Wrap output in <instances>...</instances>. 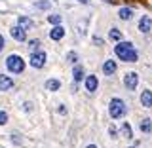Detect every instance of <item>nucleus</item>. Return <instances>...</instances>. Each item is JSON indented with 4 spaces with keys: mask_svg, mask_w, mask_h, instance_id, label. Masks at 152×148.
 <instances>
[{
    "mask_svg": "<svg viewBox=\"0 0 152 148\" xmlns=\"http://www.w3.org/2000/svg\"><path fill=\"white\" fill-rule=\"evenodd\" d=\"M116 55L120 57L122 61H129V63H135L137 61V51L133 50V44H129V42H120V44L116 46Z\"/></svg>",
    "mask_w": 152,
    "mask_h": 148,
    "instance_id": "nucleus-1",
    "label": "nucleus"
},
{
    "mask_svg": "<svg viewBox=\"0 0 152 148\" xmlns=\"http://www.w3.org/2000/svg\"><path fill=\"white\" fill-rule=\"evenodd\" d=\"M6 66H8L10 72L19 74V72H23V69H25V61H23L19 55H10L6 59Z\"/></svg>",
    "mask_w": 152,
    "mask_h": 148,
    "instance_id": "nucleus-2",
    "label": "nucleus"
},
{
    "mask_svg": "<svg viewBox=\"0 0 152 148\" xmlns=\"http://www.w3.org/2000/svg\"><path fill=\"white\" fill-rule=\"evenodd\" d=\"M108 112H110V116L116 120V118H122L124 114H126V104H124L122 99H112L110 101V106H108Z\"/></svg>",
    "mask_w": 152,
    "mask_h": 148,
    "instance_id": "nucleus-3",
    "label": "nucleus"
},
{
    "mask_svg": "<svg viewBox=\"0 0 152 148\" xmlns=\"http://www.w3.org/2000/svg\"><path fill=\"white\" fill-rule=\"evenodd\" d=\"M44 65H46V53H44V51L32 53V57H31V66H34V69H42Z\"/></svg>",
    "mask_w": 152,
    "mask_h": 148,
    "instance_id": "nucleus-4",
    "label": "nucleus"
},
{
    "mask_svg": "<svg viewBox=\"0 0 152 148\" xmlns=\"http://www.w3.org/2000/svg\"><path fill=\"white\" fill-rule=\"evenodd\" d=\"M137 82H139V76H137V72H127L126 78H124V84H126L127 89H135L137 87Z\"/></svg>",
    "mask_w": 152,
    "mask_h": 148,
    "instance_id": "nucleus-5",
    "label": "nucleus"
},
{
    "mask_svg": "<svg viewBox=\"0 0 152 148\" xmlns=\"http://www.w3.org/2000/svg\"><path fill=\"white\" fill-rule=\"evenodd\" d=\"M10 34H12L13 38H15L17 42H23L27 38V32H25V28H21V27H12L10 28Z\"/></svg>",
    "mask_w": 152,
    "mask_h": 148,
    "instance_id": "nucleus-6",
    "label": "nucleus"
},
{
    "mask_svg": "<svg viewBox=\"0 0 152 148\" xmlns=\"http://www.w3.org/2000/svg\"><path fill=\"white\" fill-rule=\"evenodd\" d=\"M152 28V19L148 17V15H142L141 19H139V31L141 32H148Z\"/></svg>",
    "mask_w": 152,
    "mask_h": 148,
    "instance_id": "nucleus-7",
    "label": "nucleus"
},
{
    "mask_svg": "<svg viewBox=\"0 0 152 148\" xmlns=\"http://www.w3.org/2000/svg\"><path fill=\"white\" fill-rule=\"evenodd\" d=\"M141 104L146 108H152V91L150 89H145V91L141 93Z\"/></svg>",
    "mask_w": 152,
    "mask_h": 148,
    "instance_id": "nucleus-8",
    "label": "nucleus"
},
{
    "mask_svg": "<svg viewBox=\"0 0 152 148\" xmlns=\"http://www.w3.org/2000/svg\"><path fill=\"white\" fill-rule=\"evenodd\" d=\"M63 36H65V28L61 27V25H55L50 31V38H51V40H61Z\"/></svg>",
    "mask_w": 152,
    "mask_h": 148,
    "instance_id": "nucleus-9",
    "label": "nucleus"
},
{
    "mask_svg": "<svg viewBox=\"0 0 152 148\" xmlns=\"http://www.w3.org/2000/svg\"><path fill=\"white\" fill-rule=\"evenodd\" d=\"M97 85H99V82H97V78H95V76H88V78H86V89H88V91H97Z\"/></svg>",
    "mask_w": 152,
    "mask_h": 148,
    "instance_id": "nucleus-10",
    "label": "nucleus"
},
{
    "mask_svg": "<svg viewBox=\"0 0 152 148\" xmlns=\"http://www.w3.org/2000/svg\"><path fill=\"white\" fill-rule=\"evenodd\" d=\"M17 23H19V27L25 28V31H28V28L34 27V21H32V19H28V17H25V15L19 17V19H17Z\"/></svg>",
    "mask_w": 152,
    "mask_h": 148,
    "instance_id": "nucleus-11",
    "label": "nucleus"
},
{
    "mask_svg": "<svg viewBox=\"0 0 152 148\" xmlns=\"http://www.w3.org/2000/svg\"><path fill=\"white\" fill-rule=\"evenodd\" d=\"M13 85L12 78H8V76H0V91H6V89H10Z\"/></svg>",
    "mask_w": 152,
    "mask_h": 148,
    "instance_id": "nucleus-12",
    "label": "nucleus"
},
{
    "mask_svg": "<svg viewBox=\"0 0 152 148\" xmlns=\"http://www.w3.org/2000/svg\"><path fill=\"white\" fill-rule=\"evenodd\" d=\"M103 70H104V74H108V76L114 74V70H116V63H114L112 59H108L107 63L103 65Z\"/></svg>",
    "mask_w": 152,
    "mask_h": 148,
    "instance_id": "nucleus-13",
    "label": "nucleus"
},
{
    "mask_svg": "<svg viewBox=\"0 0 152 148\" xmlns=\"http://www.w3.org/2000/svg\"><path fill=\"white\" fill-rule=\"evenodd\" d=\"M118 15H120V19L127 21V19H131V17H133V12H131V8H120Z\"/></svg>",
    "mask_w": 152,
    "mask_h": 148,
    "instance_id": "nucleus-14",
    "label": "nucleus"
},
{
    "mask_svg": "<svg viewBox=\"0 0 152 148\" xmlns=\"http://www.w3.org/2000/svg\"><path fill=\"white\" fill-rule=\"evenodd\" d=\"M59 87H61L59 80H48L46 82V89H50V91H57Z\"/></svg>",
    "mask_w": 152,
    "mask_h": 148,
    "instance_id": "nucleus-15",
    "label": "nucleus"
},
{
    "mask_svg": "<svg viewBox=\"0 0 152 148\" xmlns=\"http://www.w3.org/2000/svg\"><path fill=\"white\" fill-rule=\"evenodd\" d=\"M108 38H110V40H114V42H120V40H122V32L118 31V28H110Z\"/></svg>",
    "mask_w": 152,
    "mask_h": 148,
    "instance_id": "nucleus-16",
    "label": "nucleus"
},
{
    "mask_svg": "<svg viewBox=\"0 0 152 148\" xmlns=\"http://www.w3.org/2000/svg\"><path fill=\"white\" fill-rule=\"evenodd\" d=\"M72 76H74L76 82H80V80H82V76H84V69H82L80 65H76V66H74V70H72Z\"/></svg>",
    "mask_w": 152,
    "mask_h": 148,
    "instance_id": "nucleus-17",
    "label": "nucleus"
},
{
    "mask_svg": "<svg viewBox=\"0 0 152 148\" xmlns=\"http://www.w3.org/2000/svg\"><path fill=\"white\" fill-rule=\"evenodd\" d=\"M139 127H141V131H142V133H148V131H150V127H152V123H150L148 118H145V120L141 122V125H139Z\"/></svg>",
    "mask_w": 152,
    "mask_h": 148,
    "instance_id": "nucleus-18",
    "label": "nucleus"
},
{
    "mask_svg": "<svg viewBox=\"0 0 152 148\" xmlns=\"http://www.w3.org/2000/svg\"><path fill=\"white\" fill-rule=\"evenodd\" d=\"M122 133L127 137V139H131V137H133V133H131V125H129V123H124V125H122Z\"/></svg>",
    "mask_w": 152,
    "mask_h": 148,
    "instance_id": "nucleus-19",
    "label": "nucleus"
},
{
    "mask_svg": "<svg viewBox=\"0 0 152 148\" xmlns=\"http://www.w3.org/2000/svg\"><path fill=\"white\" fill-rule=\"evenodd\" d=\"M48 21L53 23V25H59V23H61V15H50V17H48Z\"/></svg>",
    "mask_w": 152,
    "mask_h": 148,
    "instance_id": "nucleus-20",
    "label": "nucleus"
},
{
    "mask_svg": "<svg viewBox=\"0 0 152 148\" xmlns=\"http://www.w3.org/2000/svg\"><path fill=\"white\" fill-rule=\"evenodd\" d=\"M6 122H8V114L4 112V110H0V125H4Z\"/></svg>",
    "mask_w": 152,
    "mask_h": 148,
    "instance_id": "nucleus-21",
    "label": "nucleus"
},
{
    "mask_svg": "<svg viewBox=\"0 0 152 148\" xmlns=\"http://www.w3.org/2000/svg\"><path fill=\"white\" fill-rule=\"evenodd\" d=\"M38 46H40V42H38V40H31V46H28V47H31V51L34 53V50H38Z\"/></svg>",
    "mask_w": 152,
    "mask_h": 148,
    "instance_id": "nucleus-22",
    "label": "nucleus"
},
{
    "mask_svg": "<svg viewBox=\"0 0 152 148\" xmlns=\"http://www.w3.org/2000/svg\"><path fill=\"white\" fill-rule=\"evenodd\" d=\"M36 8L46 9V8H50V2H48V0H42V2H38V4H36Z\"/></svg>",
    "mask_w": 152,
    "mask_h": 148,
    "instance_id": "nucleus-23",
    "label": "nucleus"
},
{
    "mask_svg": "<svg viewBox=\"0 0 152 148\" xmlns=\"http://www.w3.org/2000/svg\"><path fill=\"white\" fill-rule=\"evenodd\" d=\"M66 59H69L70 63H76V53H74V51H70V53L66 55Z\"/></svg>",
    "mask_w": 152,
    "mask_h": 148,
    "instance_id": "nucleus-24",
    "label": "nucleus"
},
{
    "mask_svg": "<svg viewBox=\"0 0 152 148\" xmlns=\"http://www.w3.org/2000/svg\"><path fill=\"white\" fill-rule=\"evenodd\" d=\"M108 131H110V135H112V137H116V127H110Z\"/></svg>",
    "mask_w": 152,
    "mask_h": 148,
    "instance_id": "nucleus-25",
    "label": "nucleus"
},
{
    "mask_svg": "<svg viewBox=\"0 0 152 148\" xmlns=\"http://www.w3.org/2000/svg\"><path fill=\"white\" fill-rule=\"evenodd\" d=\"M2 47H4V38H2V34H0V51H2Z\"/></svg>",
    "mask_w": 152,
    "mask_h": 148,
    "instance_id": "nucleus-26",
    "label": "nucleus"
},
{
    "mask_svg": "<svg viewBox=\"0 0 152 148\" xmlns=\"http://www.w3.org/2000/svg\"><path fill=\"white\" fill-rule=\"evenodd\" d=\"M86 148H97V146H95V144H89V146H86Z\"/></svg>",
    "mask_w": 152,
    "mask_h": 148,
    "instance_id": "nucleus-27",
    "label": "nucleus"
},
{
    "mask_svg": "<svg viewBox=\"0 0 152 148\" xmlns=\"http://www.w3.org/2000/svg\"><path fill=\"white\" fill-rule=\"evenodd\" d=\"M80 2H89V0H80Z\"/></svg>",
    "mask_w": 152,
    "mask_h": 148,
    "instance_id": "nucleus-28",
    "label": "nucleus"
},
{
    "mask_svg": "<svg viewBox=\"0 0 152 148\" xmlns=\"http://www.w3.org/2000/svg\"><path fill=\"white\" fill-rule=\"evenodd\" d=\"M131 148H135V146H131Z\"/></svg>",
    "mask_w": 152,
    "mask_h": 148,
    "instance_id": "nucleus-29",
    "label": "nucleus"
}]
</instances>
